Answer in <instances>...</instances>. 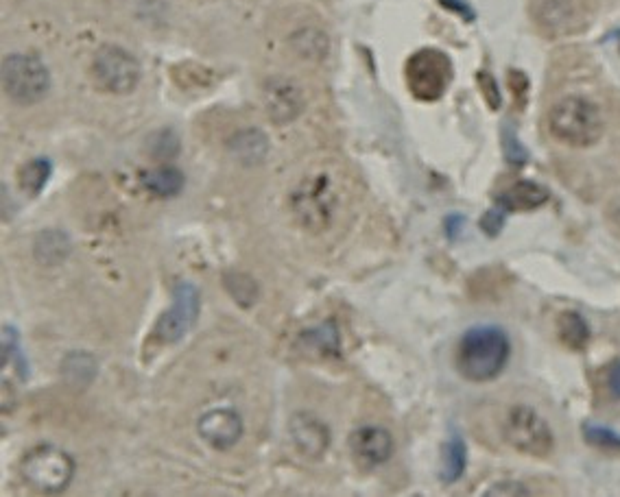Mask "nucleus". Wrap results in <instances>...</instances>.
Returning <instances> with one entry per match:
<instances>
[{
  "instance_id": "f257e3e1",
  "label": "nucleus",
  "mask_w": 620,
  "mask_h": 497,
  "mask_svg": "<svg viewBox=\"0 0 620 497\" xmlns=\"http://www.w3.org/2000/svg\"><path fill=\"white\" fill-rule=\"evenodd\" d=\"M509 338L496 325H479L465 332L457 347V369L470 382L498 378L509 360Z\"/></svg>"
},
{
  "instance_id": "f03ea898",
  "label": "nucleus",
  "mask_w": 620,
  "mask_h": 497,
  "mask_svg": "<svg viewBox=\"0 0 620 497\" xmlns=\"http://www.w3.org/2000/svg\"><path fill=\"white\" fill-rule=\"evenodd\" d=\"M548 127L559 142L586 149L603 136V116L599 107L583 96H566L548 114Z\"/></svg>"
},
{
  "instance_id": "7ed1b4c3",
  "label": "nucleus",
  "mask_w": 620,
  "mask_h": 497,
  "mask_svg": "<svg viewBox=\"0 0 620 497\" xmlns=\"http://www.w3.org/2000/svg\"><path fill=\"white\" fill-rule=\"evenodd\" d=\"M20 471L31 489L59 493L68 487L75 476V460L55 445H38L22 458Z\"/></svg>"
},
{
  "instance_id": "20e7f679",
  "label": "nucleus",
  "mask_w": 620,
  "mask_h": 497,
  "mask_svg": "<svg viewBox=\"0 0 620 497\" xmlns=\"http://www.w3.org/2000/svg\"><path fill=\"white\" fill-rule=\"evenodd\" d=\"M503 436L514 450L533 458H546L555 450V434L551 426L531 406H514L507 412Z\"/></svg>"
},
{
  "instance_id": "39448f33",
  "label": "nucleus",
  "mask_w": 620,
  "mask_h": 497,
  "mask_svg": "<svg viewBox=\"0 0 620 497\" xmlns=\"http://www.w3.org/2000/svg\"><path fill=\"white\" fill-rule=\"evenodd\" d=\"M407 86L417 101L433 103L444 96L452 81V62L437 48H422L407 62Z\"/></svg>"
},
{
  "instance_id": "423d86ee",
  "label": "nucleus",
  "mask_w": 620,
  "mask_h": 497,
  "mask_svg": "<svg viewBox=\"0 0 620 497\" xmlns=\"http://www.w3.org/2000/svg\"><path fill=\"white\" fill-rule=\"evenodd\" d=\"M3 83L9 99L20 105H33L49 92L51 77L38 57L9 55L3 64Z\"/></svg>"
},
{
  "instance_id": "0eeeda50",
  "label": "nucleus",
  "mask_w": 620,
  "mask_h": 497,
  "mask_svg": "<svg viewBox=\"0 0 620 497\" xmlns=\"http://www.w3.org/2000/svg\"><path fill=\"white\" fill-rule=\"evenodd\" d=\"M199 317V290L190 282H180L173 290V303L155 323L153 336L164 345L180 343L193 330Z\"/></svg>"
},
{
  "instance_id": "6e6552de",
  "label": "nucleus",
  "mask_w": 620,
  "mask_h": 497,
  "mask_svg": "<svg viewBox=\"0 0 620 497\" xmlns=\"http://www.w3.org/2000/svg\"><path fill=\"white\" fill-rule=\"evenodd\" d=\"M92 77L99 83V88L127 94L136 88L140 79V66L136 57L127 53L121 46H103L101 51L94 55L92 62Z\"/></svg>"
},
{
  "instance_id": "1a4fd4ad",
  "label": "nucleus",
  "mask_w": 620,
  "mask_h": 497,
  "mask_svg": "<svg viewBox=\"0 0 620 497\" xmlns=\"http://www.w3.org/2000/svg\"><path fill=\"white\" fill-rule=\"evenodd\" d=\"M199 436L214 450H230L243 436V419L232 408H214L197 423Z\"/></svg>"
},
{
  "instance_id": "9d476101",
  "label": "nucleus",
  "mask_w": 620,
  "mask_h": 497,
  "mask_svg": "<svg viewBox=\"0 0 620 497\" xmlns=\"http://www.w3.org/2000/svg\"><path fill=\"white\" fill-rule=\"evenodd\" d=\"M350 452L356 463L365 469H374L387 463L393 454V436L387 428L361 426L350 436Z\"/></svg>"
},
{
  "instance_id": "9b49d317",
  "label": "nucleus",
  "mask_w": 620,
  "mask_h": 497,
  "mask_svg": "<svg viewBox=\"0 0 620 497\" xmlns=\"http://www.w3.org/2000/svg\"><path fill=\"white\" fill-rule=\"evenodd\" d=\"M265 105L273 123H291L304 109V96L300 88L289 79H271L265 88Z\"/></svg>"
},
{
  "instance_id": "f8f14e48",
  "label": "nucleus",
  "mask_w": 620,
  "mask_h": 497,
  "mask_svg": "<svg viewBox=\"0 0 620 497\" xmlns=\"http://www.w3.org/2000/svg\"><path fill=\"white\" fill-rule=\"evenodd\" d=\"M289 432L297 450L308 458H321L330 445V430L324 421L308 412H297L289 421Z\"/></svg>"
},
{
  "instance_id": "ddd939ff",
  "label": "nucleus",
  "mask_w": 620,
  "mask_h": 497,
  "mask_svg": "<svg viewBox=\"0 0 620 497\" xmlns=\"http://www.w3.org/2000/svg\"><path fill=\"white\" fill-rule=\"evenodd\" d=\"M295 212L304 223L313 227H324L332 216V195L326 177H321L295 195Z\"/></svg>"
},
{
  "instance_id": "4468645a",
  "label": "nucleus",
  "mask_w": 620,
  "mask_h": 497,
  "mask_svg": "<svg viewBox=\"0 0 620 497\" xmlns=\"http://www.w3.org/2000/svg\"><path fill=\"white\" fill-rule=\"evenodd\" d=\"M548 201V190L535 181H518V184L511 186L505 195L498 197V205L507 212L514 210H538L540 205Z\"/></svg>"
},
{
  "instance_id": "2eb2a0df",
  "label": "nucleus",
  "mask_w": 620,
  "mask_h": 497,
  "mask_svg": "<svg viewBox=\"0 0 620 497\" xmlns=\"http://www.w3.org/2000/svg\"><path fill=\"white\" fill-rule=\"evenodd\" d=\"M140 181H142V186L151 192V195L162 197V199L180 195L182 188H184L182 171H177V168H171V166L155 168V171H149V173L142 175Z\"/></svg>"
},
{
  "instance_id": "dca6fc26",
  "label": "nucleus",
  "mask_w": 620,
  "mask_h": 497,
  "mask_svg": "<svg viewBox=\"0 0 620 497\" xmlns=\"http://www.w3.org/2000/svg\"><path fill=\"white\" fill-rule=\"evenodd\" d=\"M557 332H559V341H562L568 349L581 351V349H586V345L590 343V325L575 310H566L559 314Z\"/></svg>"
},
{
  "instance_id": "f3484780",
  "label": "nucleus",
  "mask_w": 620,
  "mask_h": 497,
  "mask_svg": "<svg viewBox=\"0 0 620 497\" xmlns=\"http://www.w3.org/2000/svg\"><path fill=\"white\" fill-rule=\"evenodd\" d=\"M232 149L236 153L238 160H241L243 164H260L262 160H265V155L269 151V142L265 138V133L258 131V129H247V131H241L236 133L234 140H232Z\"/></svg>"
},
{
  "instance_id": "a211bd4d",
  "label": "nucleus",
  "mask_w": 620,
  "mask_h": 497,
  "mask_svg": "<svg viewBox=\"0 0 620 497\" xmlns=\"http://www.w3.org/2000/svg\"><path fill=\"white\" fill-rule=\"evenodd\" d=\"M465 465H468V450H465L461 436L455 432L444 445V460H441V474H439L441 482L444 484L457 482L463 476Z\"/></svg>"
},
{
  "instance_id": "6ab92c4d",
  "label": "nucleus",
  "mask_w": 620,
  "mask_h": 497,
  "mask_svg": "<svg viewBox=\"0 0 620 497\" xmlns=\"http://www.w3.org/2000/svg\"><path fill=\"white\" fill-rule=\"evenodd\" d=\"M302 345H306V349L317 351L319 356H339V330L337 325L328 321L321 327H313L302 334Z\"/></svg>"
},
{
  "instance_id": "aec40b11",
  "label": "nucleus",
  "mask_w": 620,
  "mask_h": 497,
  "mask_svg": "<svg viewBox=\"0 0 620 497\" xmlns=\"http://www.w3.org/2000/svg\"><path fill=\"white\" fill-rule=\"evenodd\" d=\"M51 173H53L51 160H46V157H35V160L27 162L25 166L20 168L18 184L22 190L29 192L31 197H35V195H40L42 188L46 186V181H49Z\"/></svg>"
},
{
  "instance_id": "412c9836",
  "label": "nucleus",
  "mask_w": 620,
  "mask_h": 497,
  "mask_svg": "<svg viewBox=\"0 0 620 497\" xmlns=\"http://www.w3.org/2000/svg\"><path fill=\"white\" fill-rule=\"evenodd\" d=\"M70 253V240L64 232H44L35 242V256L46 264L62 262Z\"/></svg>"
},
{
  "instance_id": "4be33fe9",
  "label": "nucleus",
  "mask_w": 620,
  "mask_h": 497,
  "mask_svg": "<svg viewBox=\"0 0 620 497\" xmlns=\"http://www.w3.org/2000/svg\"><path fill=\"white\" fill-rule=\"evenodd\" d=\"M3 367H14L22 380L27 378L25 356L20 349V336L14 327H3Z\"/></svg>"
},
{
  "instance_id": "5701e85b",
  "label": "nucleus",
  "mask_w": 620,
  "mask_h": 497,
  "mask_svg": "<svg viewBox=\"0 0 620 497\" xmlns=\"http://www.w3.org/2000/svg\"><path fill=\"white\" fill-rule=\"evenodd\" d=\"M94 373H97V365L88 354H73L64 362V375L70 384H90Z\"/></svg>"
},
{
  "instance_id": "b1692460",
  "label": "nucleus",
  "mask_w": 620,
  "mask_h": 497,
  "mask_svg": "<svg viewBox=\"0 0 620 497\" xmlns=\"http://www.w3.org/2000/svg\"><path fill=\"white\" fill-rule=\"evenodd\" d=\"M225 286H228V290L232 293V297L241 303L243 308L252 306V303L256 301L258 297V286L256 282L252 280L249 275H241V273H232L225 277Z\"/></svg>"
},
{
  "instance_id": "393cba45",
  "label": "nucleus",
  "mask_w": 620,
  "mask_h": 497,
  "mask_svg": "<svg viewBox=\"0 0 620 497\" xmlns=\"http://www.w3.org/2000/svg\"><path fill=\"white\" fill-rule=\"evenodd\" d=\"M583 439L594 447H601V450L620 452V434L610 428L596 426V423H583Z\"/></svg>"
},
{
  "instance_id": "a878e982",
  "label": "nucleus",
  "mask_w": 620,
  "mask_h": 497,
  "mask_svg": "<svg viewBox=\"0 0 620 497\" xmlns=\"http://www.w3.org/2000/svg\"><path fill=\"white\" fill-rule=\"evenodd\" d=\"M503 223H505V212L503 208H492L490 212H487L483 218H481V229L487 234V236H498L500 229H503Z\"/></svg>"
},
{
  "instance_id": "bb28decb",
  "label": "nucleus",
  "mask_w": 620,
  "mask_h": 497,
  "mask_svg": "<svg viewBox=\"0 0 620 497\" xmlns=\"http://www.w3.org/2000/svg\"><path fill=\"white\" fill-rule=\"evenodd\" d=\"M479 81H481V88H483L485 101L490 103L492 109H498V107H500V92H498V86H496L494 77H492V75H487V72H481Z\"/></svg>"
},
{
  "instance_id": "cd10ccee",
  "label": "nucleus",
  "mask_w": 620,
  "mask_h": 497,
  "mask_svg": "<svg viewBox=\"0 0 620 497\" xmlns=\"http://www.w3.org/2000/svg\"><path fill=\"white\" fill-rule=\"evenodd\" d=\"M505 151H507L509 162L522 164L524 160H527V153H524V149L516 142V136H514V133H511L509 129L505 131Z\"/></svg>"
},
{
  "instance_id": "c85d7f7f",
  "label": "nucleus",
  "mask_w": 620,
  "mask_h": 497,
  "mask_svg": "<svg viewBox=\"0 0 620 497\" xmlns=\"http://www.w3.org/2000/svg\"><path fill=\"white\" fill-rule=\"evenodd\" d=\"M487 495H529V491L518 482H500L494 489L487 491Z\"/></svg>"
},
{
  "instance_id": "c756f323",
  "label": "nucleus",
  "mask_w": 620,
  "mask_h": 497,
  "mask_svg": "<svg viewBox=\"0 0 620 497\" xmlns=\"http://www.w3.org/2000/svg\"><path fill=\"white\" fill-rule=\"evenodd\" d=\"M607 386H610L612 395L620 399V360H616L610 371H607Z\"/></svg>"
},
{
  "instance_id": "7c9ffc66",
  "label": "nucleus",
  "mask_w": 620,
  "mask_h": 497,
  "mask_svg": "<svg viewBox=\"0 0 620 497\" xmlns=\"http://www.w3.org/2000/svg\"><path fill=\"white\" fill-rule=\"evenodd\" d=\"M441 5L457 11V14H461L465 20H474V11L463 3V0H441Z\"/></svg>"
},
{
  "instance_id": "2f4dec72",
  "label": "nucleus",
  "mask_w": 620,
  "mask_h": 497,
  "mask_svg": "<svg viewBox=\"0 0 620 497\" xmlns=\"http://www.w3.org/2000/svg\"><path fill=\"white\" fill-rule=\"evenodd\" d=\"M461 227H463V216L455 214L446 221V232L450 238H457V232H461Z\"/></svg>"
}]
</instances>
